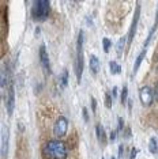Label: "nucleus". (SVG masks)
Listing matches in <instances>:
<instances>
[{
	"mask_svg": "<svg viewBox=\"0 0 158 159\" xmlns=\"http://www.w3.org/2000/svg\"><path fill=\"white\" fill-rule=\"evenodd\" d=\"M42 154L45 159H66L67 147L59 140H49L42 148Z\"/></svg>",
	"mask_w": 158,
	"mask_h": 159,
	"instance_id": "obj_1",
	"label": "nucleus"
},
{
	"mask_svg": "<svg viewBox=\"0 0 158 159\" xmlns=\"http://www.w3.org/2000/svg\"><path fill=\"white\" fill-rule=\"evenodd\" d=\"M50 14V3L48 0H34L32 4V19L44 22Z\"/></svg>",
	"mask_w": 158,
	"mask_h": 159,
	"instance_id": "obj_2",
	"label": "nucleus"
},
{
	"mask_svg": "<svg viewBox=\"0 0 158 159\" xmlns=\"http://www.w3.org/2000/svg\"><path fill=\"white\" fill-rule=\"evenodd\" d=\"M83 31H79V35H78V41H77V60H75V64H74V68H75V74H77V79L78 82H81L82 79V74H83Z\"/></svg>",
	"mask_w": 158,
	"mask_h": 159,
	"instance_id": "obj_3",
	"label": "nucleus"
},
{
	"mask_svg": "<svg viewBox=\"0 0 158 159\" xmlns=\"http://www.w3.org/2000/svg\"><path fill=\"white\" fill-rule=\"evenodd\" d=\"M139 99H140V103L145 106V107H150V106L153 105L154 99H155L154 90L150 86H143L139 90Z\"/></svg>",
	"mask_w": 158,
	"mask_h": 159,
	"instance_id": "obj_4",
	"label": "nucleus"
},
{
	"mask_svg": "<svg viewBox=\"0 0 158 159\" xmlns=\"http://www.w3.org/2000/svg\"><path fill=\"white\" fill-rule=\"evenodd\" d=\"M67 129H68V120L64 116H60L59 118L56 120L55 127H53L55 136L57 137V139L64 137V136H66V133H67Z\"/></svg>",
	"mask_w": 158,
	"mask_h": 159,
	"instance_id": "obj_5",
	"label": "nucleus"
},
{
	"mask_svg": "<svg viewBox=\"0 0 158 159\" xmlns=\"http://www.w3.org/2000/svg\"><path fill=\"white\" fill-rule=\"evenodd\" d=\"M139 17H140V3H136L135 14H134V19H132V25H131V27H130V34H128V37H127V45H131L132 40H134V37H135Z\"/></svg>",
	"mask_w": 158,
	"mask_h": 159,
	"instance_id": "obj_6",
	"label": "nucleus"
},
{
	"mask_svg": "<svg viewBox=\"0 0 158 159\" xmlns=\"http://www.w3.org/2000/svg\"><path fill=\"white\" fill-rule=\"evenodd\" d=\"M40 61H41V67L45 72L46 75L50 74V61H49V56H48V52H46L45 45L42 44L40 46Z\"/></svg>",
	"mask_w": 158,
	"mask_h": 159,
	"instance_id": "obj_7",
	"label": "nucleus"
},
{
	"mask_svg": "<svg viewBox=\"0 0 158 159\" xmlns=\"http://www.w3.org/2000/svg\"><path fill=\"white\" fill-rule=\"evenodd\" d=\"M8 141H10L8 131L6 129V127H3V131H1V159L7 158V154H8Z\"/></svg>",
	"mask_w": 158,
	"mask_h": 159,
	"instance_id": "obj_8",
	"label": "nucleus"
},
{
	"mask_svg": "<svg viewBox=\"0 0 158 159\" xmlns=\"http://www.w3.org/2000/svg\"><path fill=\"white\" fill-rule=\"evenodd\" d=\"M95 135H97V139L99 140L101 144H105V143H106V133H105V129L101 124H98V125L95 127Z\"/></svg>",
	"mask_w": 158,
	"mask_h": 159,
	"instance_id": "obj_9",
	"label": "nucleus"
},
{
	"mask_svg": "<svg viewBox=\"0 0 158 159\" xmlns=\"http://www.w3.org/2000/svg\"><path fill=\"white\" fill-rule=\"evenodd\" d=\"M90 70L93 74H98L99 71V60L97 56H90Z\"/></svg>",
	"mask_w": 158,
	"mask_h": 159,
	"instance_id": "obj_10",
	"label": "nucleus"
},
{
	"mask_svg": "<svg viewBox=\"0 0 158 159\" xmlns=\"http://www.w3.org/2000/svg\"><path fill=\"white\" fill-rule=\"evenodd\" d=\"M127 41V37H121L119 42L116 44V53H117V56H121L123 54V50H124V46H126V42Z\"/></svg>",
	"mask_w": 158,
	"mask_h": 159,
	"instance_id": "obj_11",
	"label": "nucleus"
},
{
	"mask_svg": "<svg viewBox=\"0 0 158 159\" xmlns=\"http://www.w3.org/2000/svg\"><path fill=\"white\" fill-rule=\"evenodd\" d=\"M145 56H146V49H145V50H142V52H140V54L136 57L135 64H134V74H136V72H138V70H139V67H140V64H142V61H143Z\"/></svg>",
	"mask_w": 158,
	"mask_h": 159,
	"instance_id": "obj_12",
	"label": "nucleus"
},
{
	"mask_svg": "<svg viewBox=\"0 0 158 159\" xmlns=\"http://www.w3.org/2000/svg\"><path fill=\"white\" fill-rule=\"evenodd\" d=\"M149 150H150V152L151 154H158V141H157V139L155 137H151L150 139V141H149Z\"/></svg>",
	"mask_w": 158,
	"mask_h": 159,
	"instance_id": "obj_13",
	"label": "nucleus"
},
{
	"mask_svg": "<svg viewBox=\"0 0 158 159\" xmlns=\"http://www.w3.org/2000/svg\"><path fill=\"white\" fill-rule=\"evenodd\" d=\"M109 68H110V74H112V75H116V74H120V72H121V67L116 61L109 63Z\"/></svg>",
	"mask_w": 158,
	"mask_h": 159,
	"instance_id": "obj_14",
	"label": "nucleus"
},
{
	"mask_svg": "<svg viewBox=\"0 0 158 159\" xmlns=\"http://www.w3.org/2000/svg\"><path fill=\"white\" fill-rule=\"evenodd\" d=\"M60 82H61V87H67L68 86V71L67 70H64L63 72H61Z\"/></svg>",
	"mask_w": 158,
	"mask_h": 159,
	"instance_id": "obj_15",
	"label": "nucleus"
},
{
	"mask_svg": "<svg viewBox=\"0 0 158 159\" xmlns=\"http://www.w3.org/2000/svg\"><path fill=\"white\" fill-rule=\"evenodd\" d=\"M110 46H112V41L105 37L104 40H102V48H104V52L105 53H109V49H110Z\"/></svg>",
	"mask_w": 158,
	"mask_h": 159,
	"instance_id": "obj_16",
	"label": "nucleus"
},
{
	"mask_svg": "<svg viewBox=\"0 0 158 159\" xmlns=\"http://www.w3.org/2000/svg\"><path fill=\"white\" fill-rule=\"evenodd\" d=\"M127 99H128V88H127V86H124L121 90V97H120V101H121L123 105L127 102Z\"/></svg>",
	"mask_w": 158,
	"mask_h": 159,
	"instance_id": "obj_17",
	"label": "nucleus"
},
{
	"mask_svg": "<svg viewBox=\"0 0 158 159\" xmlns=\"http://www.w3.org/2000/svg\"><path fill=\"white\" fill-rule=\"evenodd\" d=\"M112 98L113 97L109 93L105 94V106H106L108 109H110V107H112Z\"/></svg>",
	"mask_w": 158,
	"mask_h": 159,
	"instance_id": "obj_18",
	"label": "nucleus"
},
{
	"mask_svg": "<svg viewBox=\"0 0 158 159\" xmlns=\"http://www.w3.org/2000/svg\"><path fill=\"white\" fill-rule=\"evenodd\" d=\"M124 131V120L121 118V117H119V121H117V131H116V133H120Z\"/></svg>",
	"mask_w": 158,
	"mask_h": 159,
	"instance_id": "obj_19",
	"label": "nucleus"
},
{
	"mask_svg": "<svg viewBox=\"0 0 158 159\" xmlns=\"http://www.w3.org/2000/svg\"><path fill=\"white\" fill-rule=\"evenodd\" d=\"M82 114H83V121H85V123H89V113H87V109H86V107L82 109Z\"/></svg>",
	"mask_w": 158,
	"mask_h": 159,
	"instance_id": "obj_20",
	"label": "nucleus"
},
{
	"mask_svg": "<svg viewBox=\"0 0 158 159\" xmlns=\"http://www.w3.org/2000/svg\"><path fill=\"white\" fill-rule=\"evenodd\" d=\"M91 109L94 113H97V102H95V98H91Z\"/></svg>",
	"mask_w": 158,
	"mask_h": 159,
	"instance_id": "obj_21",
	"label": "nucleus"
},
{
	"mask_svg": "<svg viewBox=\"0 0 158 159\" xmlns=\"http://www.w3.org/2000/svg\"><path fill=\"white\" fill-rule=\"evenodd\" d=\"M131 136V128L128 127V128L124 129V137H130Z\"/></svg>",
	"mask_w": 158,
	"mask_h": 159,
	"instance_id": "obj_22",
	"label": "nucleus"
},
{
	"mask_svg": "<svg viewBox=\"0 0 158 159\" xmlns=\"http://www.w3.org/2000/svg\"><path fill=\"white\" fill-rule=\"evenodd\" d=\"M136 154H138V150H136V148H132V150H131V155H130V159H135Z\"/></svg>",
	"mask_w": 158,
	"mask_h": 159,
	"instance_id": "obj_23",
	"label": "nucleus"
},
{
	"mask_svg": "<svg viewBox=\"0 0 158 159\" xmlns=\"http://www.w3.org/2000/svg\"><path fill=\"white\" fill-rule=\"evenodd\" d=\"M123 150H124V146L120 144V146H119V158H121L123 156Z\"/></svg>",
	"mask_w": 158,
	"mask_h": 159,
	"instance_id": "obj_24",
	"label": "nucleus"
},
{
	"mask_svg": "<svg viewBox=\"0 0 158 159\" xmlns=\"http://www.w3.org/2000/svg\"><path fill=\"white\" fill-rule=\"evenodd\" d=\"M115 140H116V132H112L110 133V143H113Z\"/></svg>",
	"mask_w": 158,
	"mask_h": 159,
	"instance_id": "obj_25",
	"label": "nucleus"
},
{
	"mask_svg": "<svg viewBox=\"0 0 158 159\" xmlns=\"http://www.w3.org/2000/svg\"><path fill=\"white\" fill-rule=\"evenodd\" d=\"M154 95H155V101H158V83L155 86V90H154Z\"/></svg>",
	"mask_w": 158,
	"mask_h": 159,
	"instance_id": "obj_26",
	"label": "nucleus"
},
{
	"mask_svg": "<svg viewBox=\"0 0 158 159\" xmlns=\"http://www.w3.org/2000/svg\"><path fill=\"white\" fill-rule=\"evenodd\" d=\"M112 97L115 98V97H117V87H115L113 88V91H112Z\"/></svg>",
	"mask_w": 158,
	"mask_h": 159,
	"instance_id": "obj_27",
	"label": "nucleus"
},
{
	"mask_svg": "<svg viewBox=\"0 0 158 159\" xmlns=\"http://www.w3.org/2000/svg\"><path fill=\"white\" fill-rule=\"evenodd\" d=\"M158 26V10H157V17H155V23H154V27Z\"/></svg>",
	"mask_w": 158,
	"mask_h": 159,
	"instance_id": "obj_28",
	"label": "nucleus"
},
{
	"mask_svg": "<svg viewBox=\"0 0 158 159\" xmlns=\"http://www.w3.org/2000/svg\"><path fill=\"white\" fill-rule=\"evenodd\" d=\"M110 159H116V158H115V156H112V158H110Z\"/></svg>",
	"mask_w": 158,
	"mask_h": 159,
	"instance_id": "obj_29",
	"label": "nucleus"
},
{
	"mask_svg": "<svg viewBox=\"0 0 158 159\" xmlns=\"http://www.w3.org/2000/svg\"><path fill=\"white\" fill-rule=\"evenodd\" d=\"M102 159H104V158H102Z\"/></svg>",
	"mask_w": 158,
	"mask_h": 159,
	"instance_id": "obj_30",
	"label": "nucleus"
}]
</instances>
